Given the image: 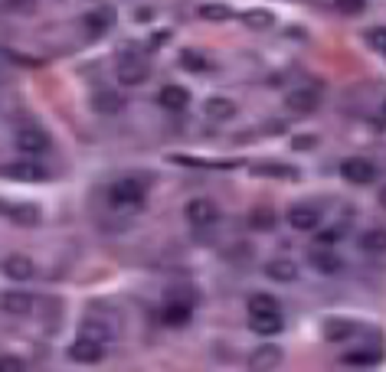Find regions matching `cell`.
Wrapping results in <instances>:
<instances>
[{"mask_svg": "<svg viewBox=\"0 0 386 372\" xmlns=\"http://www.w3.org/2000/svg\"><path fill=\"white\" fill-rule=\"evenodd\" d=\"M108 203L115 209H135V206L144 203V186L137 183V180H115L108 186Z\"/></svg>", "mask_w": 386, "mask_h": 372, "instance_id": "obj_1", "label": "cell"}, {"mask_svg": "<svg viewBox=\"0 0 386 372\" xmlns=\"http://www.w3.org/2000/svg\"><path fill=\"white\" fill-rule=\"evenodd\" d=\"M0 177L17 180V183H40V180H50V170L40 167V163L17 161V163H4V167H0Z\"/></svg>", "mask_w": 386, "mask_h": 372, "instance_id": "obj_2", "label": "cell"}, {"mask_svg": "<svg viewBox=\"0 0 386 372\" xmlns=\"http://www.w3.org/2000/svg\"><path fill=\"white\" fill-rule=\"evenodd\" d=\"M13 144H17V151L33 153V157H36V153H46V151H50L52 141H50V134H46L43 127H33V124H30V127H20L17 137H13Z\"/></svg>", "mask_w": 386, "mask_h": 372, "instance_id": "obj_3", "label": "cell"}, {"mask_svg": "<svg viewBox=\"0 0 386 372\" xmlns=\"http://www.w3.org/2000/svg\"><path fill=\"white\" fill-rule=\"evenodd\" d=\"M183 216H187L190 226H213L216 219H220V206L213 203V199H190L187 206H183Z\"/></svg>", "mask_w": 386, "mask_h": 372, "instance_id": "obj_4", "label": "cell"}, {"mask_svg": "<svg viewBox=\"0 0 386 372\" xmlns=\"http://www.w3.org/2000/svg\"><path fill=\"white\" fill-rule=\"evenodd\" d=\"M341 173L347 183H357V186H367L377 180V167L370 161H363V157H351V161L341 163Z\"/></svg>", "mask_w": 386, "mask_h": 372, "instance_id": "obj_5", "label": "cell"}, {"mask_svg": "<svg viewBox=\"0 0 386 372\" xmlns=\"http://www.w3.org/2000/svg\"><path fill=\"white\" fill-rule=\"evenodd\" d=\"M285 105H288V111H295V115H311V111H318L321 95L314 92V88H292V92L285 95Z\"/></svg>", "mask_w": 386, "mask_h": 372, "instance_id": "obj_6", "label": "cell"}, {"mask_svg": "<svg viewBox=\"0 0 386 372\" xmlns=\"http://www.w3.org/2000/svg\"><path fill=\"white\" fill-rule=\"evenodd\" d=\"M308 262H311V268L318 271V274H341L344 271V262H341V255L334 252V248H311V255H308Z\"/></svg>", "mask_w": 386, "mask_h": 372, "instance_id": "obj_7", "label": "cell"}, {"mask_svg": "<svg viewBox=\"0 0 386 372\" xmlns=\"http://www.w3.org/2000/svg\"><path fill=\"white\" fill-rule=\"evenodd\" d=\"M288 222H292V228H298V232H314L321 222V209L318 206H308V203H298L288 212Z\"/></svg>", "mask_w": 386, "mask_h": 372, "instance_id": "obj_8", "label": "cell"}, {"mask_svg": "<svg viewBox=\"0 0 386 372\" xmlns=\"http://www.w3.org/2000/svg\"><path fill=\"white\" fill-rule=\"evenodd\" d=\"M4 274L7 278H13V281H30L36 274V268H33V262L26 258V255H10V258H4Z\"/></svg>", "mask_w": 386, "mask_h": 372, "instance_id": "obj_9", "label": "cell"}, {"mask_svg": "<svg viewBox=\"0 0 386 372\" xmlns=\"http://www.w3.org/2000/svg\"><path fill=\"white\" fill-rule=\"evenodd\" d=\"M157 102H161V108H167V111H183L190 105V92L181 88V85H164L161 92H157Z\"/></svg>", "mask_w": 386, "mask_h": 372, "instance_id": "obj_10", "label": "cell"}, {"mask_svg": "<svg viewBox=\"0 0 386 372\" xmlns=\"http://www.w3.org/2000/svg\"><path fill=\"white\" fill-rule=\"evenodd\" d=\"M102 347L105 343H95V339L79 337L76 343L69 347V356H72L76 363H98V359H102Z\"/></svg>", "mask_w": 386, "mask_h": 372, "instance_id": "obj_11", "label": "cell"}, {"mask_svg": "<svg viewBox=\"0 0 386 372\" xmlns=\"http://www.w3.org/2000/svg\"><path fill=\"white\" fill-rule=\"evenodd\" d=\"M266 274L272 281H278V284H292V281L298 278V265H295L292 258H272V262L266 265Z\"/></svg>", "mask_w": 386, "mask_h": 372, "instance_id": "obj_12", "label": "cell"}, {"mask_svg": "<svg viewBox=\"0 0 386 372\" xmlns=\"http://www.w3.org/2000/svg\"><path fill=\"white\" fill-rule=\"evenodd\" d=\"M0 307L13 317H26V313L33 310V297L23 294V291H7V294L0 297Z\"/></svg>", "mask_w": 386, "mask_h": 372, "instance_id": "obj_13", "label": "cell"}, {"mask_svg": "<svg viewBox=\"0 0 386 372\" xmlns=\"http://www.w3.org/2000/svg\"><path fill=\"white\" fill-rule=\"evenodd\" d=\"M190 310H193V304H183V301H174V297H167L161 320L167 323V327H183V323L190 320Z\"/></svg>", "mask_w": 386, "mask_h": 372, "instance_id": "obj_14", "label": "cell"}, {"mask_svg": "<svg viewBox=\"0 0 386 372\" xmlns=\"http://www.w3.org/2000/svg\"><path fill=\"white\" fill-rule=\"evenodd\" d=\"M115 76H118L121 85H141L147 79V66L137 59H125L118 69H115Z\"/></svg>", "mask_w": 386, "mask_h": 372, "instance_id": "obj_15", "label": "cell"}, {"mask_svg": "<svg viewBox=\"0 0 386 372\" xmlns=\"http://www.w3.org/2000/svg\"><path fill=\"white\" fill-rule=\"evenodd\" d=\"M203 111H206V118H213V121H229V118H236V102L216 95V98H206Z\"/></svg>", "mask_w": 386, "mask_h": 372, "instance_id": "obj_16", "label": "cell"}, {"mask_svg": "<svg viewBox=\"0 0 386 372\" xmlns=\"http://www.w3.org/2000/svg\"><path fill=\"white\" fill-rule=\"evenodd\" d=\"M4 216H10V222H17V226H36V222L43 219V216H40V209H36L33 203L7 206V212H4Z\"/></svg>", "mask_w": 386, "mask_h": 372, "instance_id": "obj_17", "label": "cell"}, {"mask_svg": "<svg viewBox=\"0 0 386 372\" xmlns=\"http://www.w3.org/2000/svg\"><path fill=\"white\" fill-rule=\"evenodd\" d=\"M92 108L98 111V115H115V111L121 108V95L112 92V88H98V92L92 95Z\"/></svg>", "mask_w": 386, "mask_h": 372, "instance_id": "obj_18", "label": "cell"}, {"mask_svg": "<svg viewBox=\"0 0 386 372\" xmlns=\"http://www.w3.org/2000/svg\"><path fill=\"white\" fill-rule=\"evenodd\" d=\"M252 330L262 333V337H272V333H282L285 323H282V313H259L252 317Z\"/></svg>", "mask_w": 386, "mask_h": 372, "instance_id": "obj_19", "label": "cell"}, {"mask_svg": "<svg viewBox=\"0 0 386 372\" xmlns=\"http://www.w3.org/2000/svg\"><path fill=\"white\" fill-rule=\"evenodd\" d=\"M112 10H92L86 17V30H89V36H102L108 26H112Z\"/></svg>", "mask_w": 386, "mask_h": 372, "instance_id": "obj_20", "label": "cell"}, {"mask_svg": "<svg viewBox=\"0 0 386 372\" xmlns=\"http://www.w3.org/2000/svg\"><path fill=\"white\" fill-rule=\"evenodd\" d=\"M278 359H282V349L278 347H259L249 363L252 369H268V366H278Z\"/></svg>", "mask_w": 386, "mask_h": 372, "instance_id": "obj_21", "label": "cell"}, {"mask_svg": "<svg viewBox=\"0 0 386 372\" xmlns=\"http://www.w3.org/2000/svg\"><path fill=\"white\" fill-rule=\"evenodd\" d=\"M361 248L363 252H373V255H386V228H370V232H363Z\"/></svg>", "mask_w": 386, "mask_h": 372, "instance_id": "obj_22", "label": "cell"}, {"mask_svg": "<svg viewBox=\"0 0 386 372\" xmlns=\"http://www.w3.org/2000/svg\"><path fill=\"white\" fill-rule=\"evenodd\" d=\"M259 313H278V301L268 294H252L249 301V317H259Z\"/></svg>", "mask_w": 386, "mask_h": 372, "instance_id": "obj_23", "label": "cell"}, {"mask_svg": "<svg viewBox=\"0 0 386 372\" xmlns=\"http://www.w3.org/2000/svg\"><path fill=\"white\" fill-rule=\"evenodd\" d=\"M353 330H357V327H353V323H347V320H331L324 327V337L331 339V343H337V339L353 337Z\"/></svg>", "mask_w": 386, "mask_h": 372, "instance_id": "obj_24", "label": "cell"}, {"mask_svg": "<svg viewBox=\"0 0 386 372\" xmlns=\"http://www.w3.org/2000/svg\"><path fill=\"white\" fill-rule=\"evenodd\" d=\"M181 66L187 69V72H206V69H210V59L200 56V52H193V50H183L181 52Z\"/></svg>", "mask_w": 386, "mask_h": 372, "instance_id": "obj_25", "label": "cell"}, {"mask_svg": "<svg viewBox=\"0 0 386 372\" xmlns=\"http://www.w3.org/2000/svg\"><path fill=\"white\" fill-rule=\"evenodd\" d=\"M242 20H246V26H252V30H268V26L275 23V17L268 10H246Z\"/></svg>", "mask_w": 386, "mask_h": 372, "instance_id": "obj_26", "label": "cell"}, {"mask_svg": "<svg viewBox=\"0 0 386 372\" xmlns=\"http://www.w3.org/2000/svg\"><path fill=\"white\" fill-rule=\"evenodd\" d=\"M82 337L95 339V343H105V339L112 337V330H108L105 323H98V320H86V323H82Z\"/></svg>", "mask_w": 386, "mask_h": 372, "instance_id": "obj_27", "label": "cell"}, {"mask_svg": "<svg viewBox=\"0 0 386 372\" xmlns=\"http://www.w3.org/2000/svg\"><path fill=\"white\" fill-rule=\"evenodd\" d=\"M200 17L213 20V23H223V20H229V7H223V4H206V7H200Z\"/></svg>", "mask_w": 386, "mask_h": 372, "instance_id": "obj_28", "label": "cell"}, {"mask_svg": "<svg viewBox=\"0 0 386 372\" xmlns=\"http://www.w3.org/2000/svg\"><path fill=\"white\" fill-rule=\"evenodd\" d=\"M377 356L373 349H357V353H347L344 356V363L347 366H370V363H377Z\"/></svg>", "mask_w": 386, "mask_h": 372, "instance_id": "obj_29", "label": "cell"}, {"mask_svg": "<svg viewBox=\"0 0 386 372\" xmlns=\"http://www.w3.org/2000/svg\"><path fill=\"white\" fill-rule=\"evenodd\" d=\"M334 7L341 10V13H347V17H357V13H363L367 0H334Z\"/></svg>", "mask_w": 386, "mask_h": 372, "instance_id": "obj_30", "label": "cell"}, {"mask_svg": "<svg viewBox=\"0 0 386 372\" xmlns=\"http://www.w3.org/2000/svg\"><path fill=\"white\" fill-rule=\"evenodd\" d=\"M367 40H370V46H373V50L386 56V26H380V30H370Z\"/></svg>", "mask_w": 386, "mask_h": 372, "instance_id": "obj_31", "label": "cell"}, {"mask_svg": "<svg viewBox=\"0 0 386 372\" xmlns=\"http://www.w3.org/2000/svg\"><path fill=\"white\" fill-rule=\"evenodd\" d=\"M167 297H174V301H183V304H197V291H190V288H174L167 291Z\"/></svg>", "mask_w": 386, "mask_h": 372, "instance_id": "obj_32", "label": "cell"}, {"mask_svg": "<svg viewBox=\"0 0 386 372\" xmlns=\"http://www.w3.org/2000/svg\"><path fill=\"white\" fill-rule=\"evenodd\" d=\"M252 219H256V222H252L256 228H268V226L275 222V216H272V212H266V209H259L256 216H252Z\"/></svg>", "mask_w": 386, "mask_h": 372, "instance_id": "obj_33", "label": "cell"}, {"mask_svg": "<svg viewBox=\"0 0 386 372\" xmlns=\"http://www.w3.org/2000/svg\"><path fill=\"white\" fill-rule=\"evenodd\" d=\"M295 147H301V151H311V147H314V137H311V134L295 137Z\"/></svg>", "mask_w": 386, "mask_h": 372, "instance_id": "obj_34", "label": "cell"}, {"mask_svg": "<svg viewBox=\"0 0 386 372\" xmlns=\"http://www.w3.org/2000/svg\"><path fill=\"white\" fill-rule=\"evenodd\" d=\"M0 369H23V363L13 359V356H4V359H0Z\"/></svg>", "mask_w": 386, "mask_h": 372, "instance_id": "obj_35", "label": "cell"}, {"mask_svg": "<svg viewBox=\"0 0 386 372\" xmlns=\"http://www.w3.org/2000/svg\"><path fill=\"white\" fill-rule=\"evenodd\" d=\"M10 7H20V10H30L33 7V0H7Z\"/></svg>", "mask_w": 386, "mask_h": 372, "instance_id": "obj_36", "label": "cell"}, {"mask_svg": "<svg viewBox=\"0 0 386 372\" xmlns=\"http://www.w3.org/2000/svg\"><path fill=\"white\" fill-rule=\"evenodd\" d=\"M380 206L386 209V186H383V193H380Z\"/></svg>", "mask_w": 386, "mask_h": 372, "instance_id": "obj_37", "label": "cell"}, {"mask_svg": "<svg viewBox=\"0 0 386 372\" xmlns=\"http://www.w3.org/2000/svg\"><path fill=\"white\" fill-rule=\"evenodd\" d=\"M4 212H7V206H4V199H0V216H4Z\"/></svg>", "mask_w": 386, "mask_h": 372, "instance_id": "obj_38", "label": "cell"}, {"mask_svg": "<svg viewBox=\"0 0 386 372\" xmlns=\"http://www.w3.org/2000/svg\"><path fill=\"white\" fill-rule=\"evenodd\" d=\"M383 115H386V102H383Z\"/></svg>", "mask_w": 386, "mask_h": 372, "instance_id": "obj_39", "label": "cell"}]
</instances>
